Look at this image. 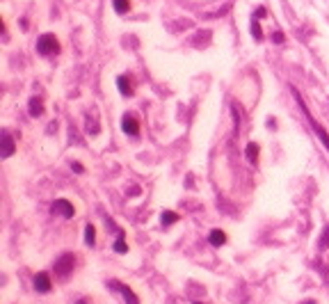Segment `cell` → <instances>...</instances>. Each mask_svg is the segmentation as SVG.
<instances>
[{"label":"cell","mask_w":329,"mask_h":304,"mask_svg":"<svg viewBox=\"0 0 329 304\" xmlns=\"http://www.w3.org/2000/svg\"><path fill=\"white\" fill-rule=\"evenodd\" d=\"M37 51H39V55H57L59 41L55 39V34H41L37 41Z\"/></svg>","instance_id":"6da1fadb"},{"label":"cell","mask_w":329,"mask_h":304,"mask_svg":"<svg viewBox=\"0 0 329 304\" xmlns=\"http://www.w3.org/2000/svg\"><path fill=\"white\" fill-rule=\"evenodd\" d=\"M295 96H297V101H300V108H302V110H304V114H306V119H309V124L313 126V131L318 133V138H320V142H323V144H325V149H329V133L325 131L323 126L318 124V121L313 119V117H311L309 108H306V103H304V101H302V96H300V94H297V92H295Z\"/></svg>","instance_id":"7a4b0ae2"},{"label":"cell","mask_w":329,"mask_h":304,"mask_svg":"<svg viewBox=\"0 0 329 304\" xmlns=\"http://www.w3.org/2000/svg\"><path fill=\"white\" fill-rule=\"evenodd\" d=\"M53 268H55V275H59V277H69V275L73 272V268H76V256L66 251V254H62V256L55 261Z\"/></svg>","instance_id":"3957f363"},{"label":"cell","mask_w":329,"mask_h":304,"mask_svg":"<svg viewBox=\"0 0 329 304\" xmlns=\"http://www.w3.org/2000/svg\"><path fill=\"white\" fill-rule=\"evenodd\" d=\"M121 131H124L126 135H131V138H137L139 135L137 117H135V114H124V119H121Z\"/></svg>","instance_id":"277c9868"},{"label":"cell","mask_w":329,"mask_h":304,"mask_svg":"<svg viewBox=\"0 0 329 304\" xmlns=\"http://www.w3.org/2000/svg\"><path fill=\"white\" fill-rule=\"evenodd\" d=\"M108 286H110V288H114V291H119V293H121V295H124V300H126L128 304H139L137 295H135V293H133L131 288H128V286L119 284V281H114V279H112V281H108Z\"/></svg>","instance_id":"5b68a950"},{"label":"cell","mask_w":329,"mask_h":304,"mask_svg":"<svg viewBox=\"0 0 329 304\" xmlns=\"http://www.w3.org/2000/svg\"><path fill=\"white\" fill-rule=\"evenodd\" d=\"M53 213H57V215H62V218H73L76 215V208H73V204H69L66 199H57L53 204Z\"/></svg>","instance_id":"8992f818"},{"label":"cell","mask_w":329,"mask_h":304,"mask_svg":"<svg viewBox=\"0 0 329 304\" xmlns=\"http://www.w3.org/2000/svg\"><path fill=\"white\" fill-rule=\"evenodd\" d=\"M34 291H37V293H48V291H51V277H48L46 272L34 275Z\"/></svg>","instance_id":"52a82bcc"},{"label":"cell","mask_w":329,"mask_h":304,"mask_svg":"<svg viewBox=\"0 0 329 304\" xmlns=\"http://www.w3.org/2000/svg\"><path fill=\"white\" fill-rule=\"evenodd\" d=\"M14 149H16V146H14L12 135H9L7 131H2V158H9V156L14 153Z\"/></svg>","instance_id":"ba28073f"},{"label":"cell","mask_w":329,"mask_h":304,"mask_svg":"<svg viewBox=\"0 0 329 304\" xmlns=\"http://www.w3.org/2000/svg\"><path fill=\"white\" fill-rule=\"evenodd\" d=\"M117 87L121 96H133V87H131V78H126V76H119L117 78Z\"/></svg>","instance_id":"9c48e42d"},{"label":"cell","mask_w":329,"mask_h":304,"mask_svg":"<svg viewBox=\"0 0 329 304\" xmlns=\"http://www.w3.org/2000/svg\"><path fill=\"white\" fill-rule=\"evenodd\" d=\"M208 240H211L213 247H222V245L226 243V233L219 231V229H213L211 236H208Z\"/></svg>","instance_id":"30bf717a"},{"label":"cell","mask_w":329,"mask_h":304,"mask_svg":"<svg viewBox=\"0 0 329 304\" xmlns=\"http://www.w3.org/2000/svg\"><path fill=\"white\" fill-rule=\"evenodd\" d=\"M30 117H41L44 114V106H41V101L39 99H30Z\"/></svg>","instance_id":"8fae6325"},{"label":"cell","mask_w":329,"mask_h":304,"mask_svg":"<svg viewBox=\"0 0 329 304\" xmlns=\"http://www.w3.org/2000/svg\"><path fill=\"white\" fill-rule=\"evenodd\" d=\"M112 5H114V12L117 14H126L131 9V2H128V0H112Z\"/></svg>","instance_id":"7c38bea8"},{"label":"cell","mask_w":329,"mask_h":304,"mask_svg":"<svg viewBox=\"0 0 329 304\" xmlns=\"http://www.w3.org/2000/svg\"><path fill=\"white\" fill-rule=\"evenodd\" d=\"M85 243L89 245V247H92V245L96 243V229H94L92 224H87V226H85Z\"/></svg>","instance_id":"4fadbf2b"},{"label":"cell","mask_w":329,"mask_h":304,"mask_svg":"<svg viewBox=\"0 0 329 304\" xmlns=\"http://www.w3.org/2000/svg\"><path fill=\"white\" fill-rule=\"evenodd\" d=\"M247 160H249V163H256L258 160V144H254V142L247 144Z\"/></svg>","instance_id":"5bb4252c"},{"label":"cell","mask_w":329,"mask_h":304,"mask_svg":"<svg viewBox=\"0 0 329 304\" xmlns=\"http://www.w3.org/2000/svg\"><path fill=\"white\" fill-rule=\"evenodd\" d=\"M114 251H117V254H126V251H128V247H126V243H124V231H119V238H117V243H114Z\"/></svg>","instance_id":"9a60e30c"},{"label":"cell","mask_w":329,"mask_h":304,"mask_svg":"<svg viewBox=\"0 0 329 304\" xmlns=\"http://www.w3.org/2000/svg\"><path fill=\"white\" fill-rule=\"evenodd\" d=\"M176 220H178V215H176V213H171V211H164V213H163V224H164V226L174 224Z\"/></svg>","instance_id":"2e32d148"},{"label":"cell","mask_w":329,"mask_h":304,"mask_svg":"<svg viewBox=\"0 0 329 304\" xmlns=\"http://www.w3.org/2000/svg\"><path fill=\"white\" fill-rule=\"evenodd\" d=\"M251 37H254L256 41L263 39V32H261V26L256 23V19H254V23H251Z\"/></svg>","instance_id":"e0dca14e"},{"label":"cell","mask_w":329,"mask_h":304,"mask_svg":"<svg viewBox=\"0 0 329 304\" xmlns=\"http://www.w3.org/2000/svg\"><path fill=\"white\" fill-rule=\"evenodd\" d=\"M329 245V226L325 229V236H323V240H320V247H327Z\"/></svg>","instance_id":"ac0fdd59"},{"label":"cell","mask_w":329,"mask_h":304,"mask_svg":"<svg viewBox=\"0 0 329 304\" xmlns=\"http://www.w3.org/2000/svg\"><path fill=\"white\" fill-rule=\"evenodd\" d=\"M71 169H73V172H78V174L85 172V167L80 165V163H71Z\"/></svg>","instance_id":"d6986e66"},{"label":"cell","mask_w":329,"mask_h":304,"mask_svg":"<svg viewBox=\"0 0 329 304\" xmlns=\"http://www.w3.org/2000/svg\"><path fill=\"white\" fill-rule=\"evenodd\" d=\"M272 39H274L276 44H283V39H286V37H283L281 32H274V34H272Z\"/></svg>","instance_id":"ffe728a7"},{"label":"cell","mask_w":329,"mask_h":304,"mask_svg":"<svg viewBox=\"0 0 329 304\" xmlns=\"http://www.w3.org/2000/svg\"><path fill=\"white\" fill-rule=\"evenodd\" d=\"M265 14H268V9H265V7H258V9H256V14H254V16H258V19H263Z\"/></svg>","instance_id":"44dd1931"},{"label":"cell","mask_w":329,"mask_h":304,"mask_svg":"<svg viewBox=\"0 0 329 304\" xmlns=\"http://www.w3.org/2000/svg\"><path fill=\"white\" fill-rule=\"evenodd\" d=\"M76 304H89V302H87V300H78V302H76Z\"/></svg>","instance_id":"7402d4cb"},{"label":"cell","mask_w":329,"mask_h":304,"mask_svg":"<svg viewBox=\"0 0 329 304\" xmlns=\"http://www.w3.org/2000/svg\"><path fill=\"white\" fill-rule=\"evenodd\" d=\"M304 304H316V302H304Z\"/></svg>","instance_id":"603a6c76"},{"label":"cell","mask_w":329,"mask_h":304,"mask_svg":"<svg viewBox=\"0 0 329 304\" xmlns=\"http://www.w3.org/2000/svg\"><path fill=\"white\" fill-rule=\"evenodd\" d=\"M194 304H201V302H194Z\"/></svg>","instance_id":"cb8c5ba5"}]
</instances>
